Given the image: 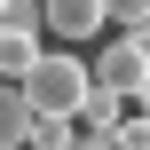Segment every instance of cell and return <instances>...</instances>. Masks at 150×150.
I'll return each mask as SVG.
<instances>
[{
	"label": "cell",
	"mask_w": 150,
	"mask_h": 150,
	"mask_svg": "<svg viewBox=\"0 0 150 150\" xmlns=\"http://www.w3.org/2000/svg\"><path fill=\"white\" fill-rule=\"evenodd\" d=\"M16 87H24L32 119H71V111L87 103V87H95V79H87V63H79L71 47H40V55H32V71H24Z\"/></svg>",
	"instance_id": "1"
},
{
	"label": "cell",
	"mask_w": 150,
	"mask_h": 150,
	"mask_svg": "<svg viewBox=\"0 0 150 150\" xmlns=\"http://www.w3.org/2000/svg\"><path fill=\"white\" fill-rule=\"evenodd\" d=\"M87 79L134 103V95H142V79H150V47L134 40V32H127V40H103V47H95V63H87Z\"/></svg>",
	"instance_id": "2"
},
{
	"label": "cell",
	"mask_w": 150,
	"mask_h": 150,
	"mask_svg": "<svg viewBox=\"0 0 150 150\" xmlns=\"http://www.w3.org/2000/svg\"><path fill=\"white\" fill-rule=\"evenodd\" d=\"M103 0H40V40H95Z\"/></svg>",
	"instance_id": "3"
},
{
	"label": "cell",
	"mask_w": 150,
	"mask_h": 150,
	"mask_svg": "<svg viewBox=\"0 0 150 150\" xmlns=\"http://www.w3.org/2000/svg\"><path fill=\"white\" fill-rule=\"evenodd\" d=\"M24 134H32V103H24V87L0 79V150H16Z\"/></svg>",
	"instance_id": "4"
},
{
	"label": "cell",
	"mask_w": 150,
	"mask_h": 150,
	"mask_svg": "<svg viewBox=\"0 0 150 150\" xmlns=\"http://www.w3.org/2000/svg\"><path fill=\"white\" fill-rule=\"evenodd\" d=\"M103 142H111V150H150V119H142V103H127V111L103 127Z\"/></svg>",
	"instance_id": "5"
},
{
	"label": "cell",
	"mask_w": 150,
	"mask_h": 150,
	"mask_svg": "<svg viewBox=\"0 0 150 150\" xmlns=\"http://www.w3.org/2000/svg\"><path fill=\"white\" fill-rule=\"evenodd\" d=\"M0 32H40V0H0Z\"/></svg>",
	"instance_id": "6"
},
{
	"label": "cell",
	"mask_w": 150,
	"mask_h": 150,
	"mask_svg": "<svg viewBox=\"0 0 150 150\" xmlns=\"http://www.w3.org/2000/svg\"><path fill=\"white\" fill-rule=\"evenodd\" d=\"M150 0H103V24H142Z\"/></svg>",
	"instance_id": "7"
},
{
	"label": "cell",
	"mask_w": 150,
	"mask_h": 150,
	"mask_svg": "<svg viewBox=\"0 0 150 150\" xmlns=\"http://www.w3.org/2000/svg\"><path fill=\"white\" fill-rule=\"evenodd\" d=\"M127 32H134V40H142V47H150V16H142V24H127Z\"/></svg>",
	"instance_id": "8"
},
{
	"label": "cell",
	"mask_w": 150,
	"mask_h": 150,
	"mask_svg": "<svg viewBox=\"0 0 150 150\" xmlns=\"http://www.w3.org/2000/svg\"><path fill=\"white\" fill-rule=\"evenodd\" d=\"M16 150H55V142H40V134H24V142H16Z\"/></svg>",
	"instance_id": "9"
},
{
	"label": "cell",
	"mask_w": 150,
	"mask_h": 150,
	"mask_svg": "<svg viewBox=\"0 0 150 150\" xmlns=\"http://www.w3.org/2000/svg\"><path fill=\"white\" fill-rule=\"evenodd\" d=\"M134 103H142V119H150V79H142V95H134Z\"/></svg>",
	"instance_id": "10"
},
{
	"label": "cell",
	"mask_w": 150,
	"mask_h": 150,
	"mask_svg": "<svg viewBox=\"0 0 150 150\" xmlns=\"http://www.w3.org/2000/svg\"><path fill=\"white\" fill-rule=\"evenodd\" d=\"M103 150H111V142H103Z\"/></svg>",
	"instance_id": "11"
}]
</instances>
